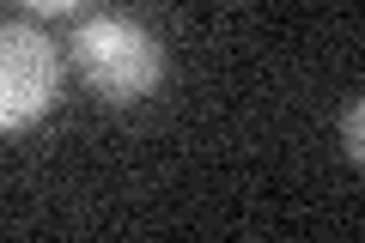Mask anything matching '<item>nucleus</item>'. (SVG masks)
<instances>
[{"instance_id":"obj_1","label":"nucleus","mask_w":365,"mask_h":243,"mask_svg":"<svg viewBox=\"0 0 365 243\" xmlns=\"http://www.w3.org/2000/svg\"><path fill=\"white\" fill-rule=\"evenodd\" d=\"M73 67L98 98L110 103H134L158 86L165 73V49L158 37L128 13H98L73 31Z\"/></svg>"},{"instance_id":"obj_2","label":"nucleus","mask_w":365,"mask_h":243,"mask_svg":"<svg viewBox=\"0 0 365 243\" xmlns=\"http://www.w3.org/2000/svg\"><path fill=\"white\" fill-rule=\"evenodd\" d=\"M61 98V55L37 25H0V134H25Z\"/></svg>"},{"instance_id":"obj_3","label":"nucleus","mask_w":365,"mask_h":243,"mask_svg":"<svg viewBox=\"0 0 365 243\" xmlns=\"http://www.w3.org/2000/svg\"><path fill=\"white\" fill-rule=\"evenodd\" d=\"M365 110H359V103H353V110H347V158H353V165H359V158H365Z\"/></svg>"},{"instance_id":"obj_4","label":"nucleus","mask_w":365,"mask_h":243,"mask_svg":"<svg viewBox=\"0 0 365 243\" xmlns=\"http://www.w3.org/2000/svg\"><path fill=\"white\" fill-rule=\"evenodd\" d=\"M25 13H43V19H61V13H79L86 0H19Z\"/></svg>"}]
</instances>
